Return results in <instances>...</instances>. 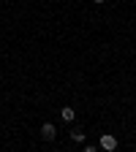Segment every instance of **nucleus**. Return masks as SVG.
Instances as JSON below:
<instances>
[{
    "mask_svg": "<svg viewBox=\"0 0 136 152\" xmlns=\"http://www.w3.org/2000/svg\"><path fill=\"white\" fill-rule=\"evenodd\" d=\"M98 147H101V149H106V152H114V149H117V139H114L112 133H104L101 141H98Z\"/></svg>",
    "mask_w": 136,
    "mask_h": 152,
    "instance_id": "nucleus-1",
    "label": "nucleus"
},
{
    "mask_svg": "<svg viewBox=\"0 0 136 152\" xmlns=\"http://www.w3.org/2000/svg\"><path fill=\"white\" fill-rule=\"evenodd\" d=\"M41 136H44V141H54V136H57V128H54L52 122H44V125H41Z\"/></svg>",
    "mask_w": 136,
    "mask_h": 152,
    "instance_id": "nucleus-2",
    "label": "nucleus"
},
{
    "mask_svg": "<svg viewBox=\"0 0 136 152\" xmlns=\"http://www.w3.org/2000/svg\"><path fill=\"white\" fill-rule=\"evenodd\" d=\"M74 117H76V111H74L71 106H63V109H60V120H63V122H74Z\"/></svg>",
    "mask_w": 136,
    "mask_h": 152,
    "instance_id": "nucleus-3",
    "label": "nucleus"
},
{
    "mask_svg": "<svg viewBox=\"0 0 136 152\" xmlns=\"http://www.w3.org/2000/svg\"><path fill=\"white\" fill-rule=\"evenodd\" d=\"M71 139L82 144V141H85V130H82V128H74V130H71Z\"/></svg>",
    "mask_w": 136,
    "mask_h": 152,
    "instance_id": "nucleus-4",
    "label": "nucleus"
},
{
    "mask_svg": "<svg viewBox=\"0 0 136 152\" xmlns=\"http://www.w3.org/2000/svg\"><path fill=\"white\" fill-rule=\"evenodd\" d=\"M98 149H101L98 144H85V152H98Z\"/></svg>",
    "mask_w": 136,
    "mask_h": 152,
    "instance_id": "nucleus-5",
    "label": "nucleus"
},
{
    "mask_svg": "<svg viewBox=\"0 0 136 152\" xmlns=\"http://www.w3.org/2000/svg\"><path fill=\"white\" fill-rule=\"evenodd\" d=\"M93 3H106V0H93Z\"/></svg>",
    "mask_w": 136,
    "mask_h": 152,
    "instance_id": "nucleus-6",
    "label": "nucleus"
}]
</instances>
